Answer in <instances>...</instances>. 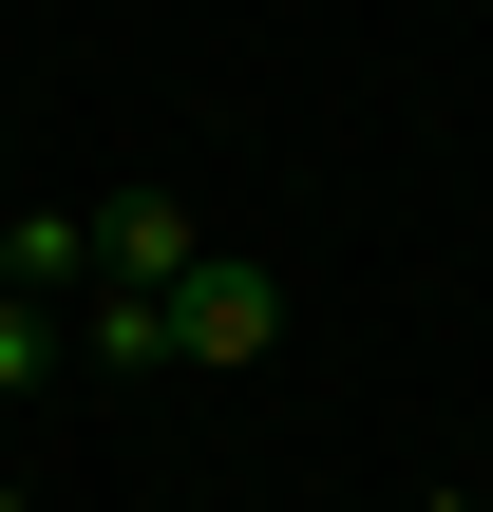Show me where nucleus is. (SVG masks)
<instances>
[{
    "instance_id": "obj_1",
    "label": "nucleus",
    "mask_w": 493,
    "mask_h": 512,
    "mask_svg": "<svg viewBox=\"0 0 493 512\" xmlns=\"http://www.w3.org/2000/svg\"><path fill=\"white\" fill-rule=\"evenodd\" d=\"M266 342H285V285H266L247 247H209V266L171 285V361H209V380H247Z\"/></svg>"
},
{
    "instance_id": "obj_2",
    "label": "nucleus",
    "mask_w": 493,
    "mask_h": 512,
    "mask_svg": "<svg viewBox=\"0 0 493 512\" xmlns=\"http://www.w3.org/2000/svg\"><path fill=\"white\" fill-rule=\"evenodd\" d=\"M209 266V228H190V190H114L95 209V285H133V304H171Z\"/></svg>"
},
{
    "instance_id": "obj_3",
    "label": "nucleus",
    "mask_w": 493,
    "mask_h": 512,
    "mask_svg": "<svg viewBox=\"0 0 493 512\" xmlns=\"http://www.w3.org/2000/svg\"><path fill=\"white\" fill-rule=\"evenodd\" d=\"M76 342H95V380H171V304H133V285H95Z\"/></svg>"
},
{
    "instance_id": "obj_4",
    "label": "nucleus",
    "mask_w": 493,
    "mask_h": 512,
    "mask_svg": "<svg viewBox=\"0 0 493 512\" xmlns=\"http://www.w3.org/2000/svg\"><path fill=\"white\" fill-rule=\"evenodd\" d=\"M76 266H95V228H76V209H0V285H19V304H38V285H76Z\"/></svg>"
},
{
    "instance_id": "obj_5",
    "label": "nucleus",
    "mask_w": 493,
    "mask_h": 512,
    "mask_svg": "<svg viewBox=\"0 0 493 512\" xmlns=\"http://www.w3.org/2000/svg\"><path fill=\"white\" fill-rule=\"evenodd\" d=\"M38 380H57V323H38V304L0 285V399H38Z\"/></svg>"
},
{
    "instance_id": "obj_6",
    "label": "nucleus",
    "mask_w": 493,
    "mask_h": 512,
    "mask_svg": "<svg viewBox=\"0 0 493 512\" xmlns=\"http://www.w3.org/2000/svg\"><path fill=\"white\" fill-rule=\"evenodd\" d=\"M0 512H19V475H0Z\"/></svg>"
},
{
    "instance_id": "obj_7",
    "label": "nucleus",
    "mask_w": 493,
    "mask_h": 512,
    "mask_svg": "<svg viewBox=\"0 0 493 512\" xmlns=\"http://www.w3.org/2000/svg\"><path fill=\"white\" fill-rule=\"evenodd\" d=\"M437 512H475V494H437Z\"/></svg>"
}]
</instances>
